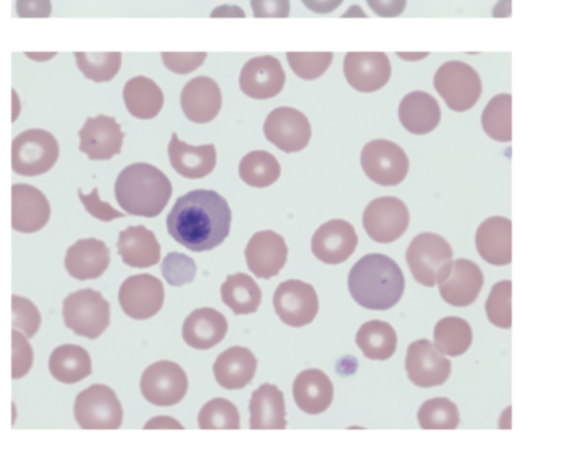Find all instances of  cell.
<instances>
[{
	"mask_svg": "<svg viewBox=\"0 0 565 452\" xmlns=\"http://www.w3.org/2000/svg\"><path fill=\"white\" fill-rule=\"evenodd\" d=\"M167 228L176 243L189 251H212L230 235L231 209L215 191L196 189L176 201Z\"/></svg>",
	"mask_w": 565,
	"mask_h": 452,
	"instance_id": "cell-1",
	"label": "cell"
},
{
	"mask_svg": "<svg viewBox=\"0 0 565 452\" xmlns=\"http://www.w3.org/2000/svg\"><path fill=\"white\" fill-rule=\"evenodd\" d=\"M352 299L369 310L393 309L401 301L406 280L393 259L383 254L362 257L348 278Z\"/></svg>",
	"mask_w": 565,
	"mask_h": 452,
	"instance_id": "cell-2",
	"label": "cell"
},
{
	"mask_svg": "<svg viewBox=\"0 0 565 452\" xmlns=\"http://www.w3.org/2000/svg\"><path fill=\"white\" fill-rule=\"evenodd\" d=\"M172 183L151 164H133L118 175L115 197L126 214L159 217L172 197Z\"/></svg>",
	"mask_w": 565,
	"mask_h": 452,
	"instance_id": "cell-3",
	"label": "cell"
},
{
	"mask_svg": "<svg viewBox=\"0 0 565 452\" xmlns=\"http://www.w3.org/2000/svg\"><path fill=\"white\" fill-rule=\"evenodd\" d=\"M451 244L436 233H420L412 239L407 249V265L412 277L420 285L433 288L448 277L452 265Z\"/></svg>",
	"mask_w": 565,
	"mask_h": 452,
	"instance_id": "cell-4",
	"label": "cell"
},
{
	"mask_svg": "<svg viewBox=\"0 0 565 452\" xmlns=\"http://www.w3.org/2000/svg\"><path fill=\"white\" fill-rule=\"evenodd\" d=\"M63 320L75 335L96 339L110 325V304L99 291L81 289L63 301Z\"/></svg>",
	"mask_w": 565,
	"mask_h": 452,
	"instance_id": "cell-5",
	"label": "cell"
},
{
	"mask_svg": "<svg viewBox=\"0 0 565 452\" xmlns=\"http://www.w3.org/2000/svg\"><path fill=\"white\" fill-rule=\"evenodd\" d=\"M59 155V143L54 134L46 130L25 131L13 139V172L21 176L44 175L57 164Z\"/></svg>",
	"mask_w": 565,
	"mask_h": 452,
	"instance_id": "cell-6",
	"label": "cell"
},
{
	"mask_svg": "<svg viewBox=\"0 0 565 452\" xmlns=\"http://www.w3.org/2000/svg\"><path fill=\"white\" fill-rule=\"evenodd\" d=\"M75 420L83 430H118L123 407L117 394L105 385H93L76 396Z\"/></svg>",
	"mask_w": 565,
	"mask_h": 452,
	"instance_id": "cell-7",
	"label": "cell"
},
{
	"mask_svg": "<svg viewBox=\"0 0 565 452\" xmlns=\"http://www.w3.org/2000/svg\"><path fill=\"white\" fill-rule=\"evenodd\" d=\"M435 89L449 109L467 112L482 96V80L467 63L452 60L441 65L435 75Z\"/></svg>",
	"mask_w": 565,
	"mask_h": 452,
	"instance_id": "cell-8",
	"label": "cell"
},
{
	"mask_svg": "<svg viewBox=\"0 0 565 452\" xmlns=\"http://www.w3.org/2000/svg\"><path fill=\"white\" fill-rule=\"evenodd\" d=\"M360 165L365 175L380 186H398L409 173V157L398 144L375 139L365 144L360 154Z\"/></svg>",
	"mask_w": 565,
	"mask_h": 452,
	"instance_id": "cell-9",
	"label": "cell"
},
{
	"mask_svg": "<svg viewBox=\"0 0 565 452\" xmlns=\"http://www.w3.org/2000/svg\"><path fill=\"white\" fill-rule=\"evenodd\" d=\"M364 228L375 243L398 241L411 223L406 204L398 197H378L365 207Z\"/></svg>",
	"mask_w": 565,
	"mask_h": 452,
	"instance_id": "cell-10",
	"label": "cell"
},
{
	"mask_svg": "<svg viewBox=\"0 0 565 452\" xmlns=\"http://www.w3.org/2000/svg\"><path fill=\"white\" fill-rule=\"evenodd\" d=\"M189 381L185 370L175 362H155L147 367L141 378V393L154 406H176L185 399Z\"/></svg>",
	"mask_w": 565,
	"mask_h": 452,
	"instance_id": "cell-11",
	"label": "cell"
},
{
	"mask_svg": "<svg viewBox=\"0 0 565 452\" xmlns=\"http://www.w3.org/2000/svg\"><path fill=\"white\" fill-rule=\"evenodd\" d=\"M273 307L281 322L289 327H306L314 322L319 314V296L314 286L301 280H288L281 283L273 296Z\"/></svg>",
	"mask_w": 565,
	"mask_h": 452,
	"instance_id": "cell-12",
	"label": "cell"
},
{
	"mask_svg": "<svg viewBox=\"0 0 565 452\" xmlns=\"http://www.w3.org/2000/svg\"><path fill=\"white\" fill-rule=\"evenodd\" d=\"M118 301L130 319L149 320L164 307V285L152 275H134L126 278L120 286Z\"/></svg>",
	"mask_w": 565,
	"mask_h": 452,
	"instance_id": "cell-13",
	"label": "cell"
},
{
	"mask_svg": "<svg viewBox=\"0 0 565 452\" xmlns=\"http://www.w3.org/2000/svg\"><path fill=\"white\" fill-rule=\"evenodd\" d=\"M265 138L286 154L304 151L312 138V128L304 113L293 107H280L268 113Z\"/></svg>",
	"mask_w": 565,
	"mask_h": 452,
	"instance_id": "cell-14",
	"label": "cell"
},
{
	"mask_svg": "<svg viewBox=\"0 0 565 452\" xmlns=\"http://www.w3.org/2000/svg\"><path fill=\"white\" fill-rule=\"evenodd\" d=\"M451 370L449 359H446L428 339L414 341L407 349V377L419 388L444 385L451 377Z\"/></svg>",
	"mask_w": 565,
	"mask_h": 452,
	"instance_id": "cell-15",
	"label": "cell"
},
{
	"mask_svg": "<svg viewBox=\"0 0 565 452\" xmlns=\"http://www.w3.org/2000/svg\"><path fill=\"white\" fill-rule=\"evenodd\" d=\"M285 83V70L281 67L280 60L272 55H262L249 60L239 76L241 91L257 101L277 97L285 88Z\"/></svg>",
	"mask_w": 565,
	"mask_h": 452,
	"instance_id": "cell-16",
	"label": "cell"
},
{
	"mask_svg": "<svg viewBox=\"0 0 565 452\" xmlns=\"http://www.w3.org/2000/svg\"><path fill=\"white\" fill-rule=\"evenodd\" d=\"M344 76L359 93H375L390 81V59L383 52H349L344 57Z\"/></svg>",
	"mask_w": 565,
	"mask_h": 452,
	"instance_id": "cell-17",
	"label": "cell"
},
{
	"mask_svg": "<svg viewBox=\"0 0 565 452\" xmlns=\"http://www.w3.org/2000/svg\"><path fill=\"white\" fill-rule=\"evenodd\" d=\"M247 267L257 278L270 280L277 277L288 260V246L283 236L275 231H259L246 246Z\"/></svg>",
	"mask_w": 565,
	"mask_h": 452,
	"instance_id": "cell-18",
	"label": "cell"
},
{
	"mask_svg": "<svg viewBox=\"0 0 565 452\" xmlns=\"http://www.w3.org/2000/svg\"><path fill=\"white\" fill-rule=\"evenodd\" d=\"M359 238L351 223L346 220H330L315 231L312 238L314 256L328 265L343 264L356 252Z\"/></svg>",
	"mask_w": 565,
	"mask_h": 452,
	"instance_id": "cell-19",
	"label": "cell"
},
{
	"mask_svg": "<svg viewBox=\"0 0 565 452\" xmlns=\"http://www.w3.org/2000/svg\"><path fill=\"white\" fill-rule=\"evenodd\" d=\"M122 126L113 117L88 118L80 130V151L91 160H110L122 152Z\"/></svg>",
	"mask_w": 565,
	"mask_h": 452,
	"instance_id": "cell-20",
	"label": "cell"
},
{
	"mask_svg": "<svg viewBox=\"0 0 565 452\" xmlns=\"http://www.w3.org/2000/svg\"><path fill=\"white\" fill-rule=\"evenodd\" d=\"M483 278L482 268L475 262L459 259L452 262L448 277L441 281L440 294L449 306L469 307L477 301L478 294L482 293Z\"/></svg>",
	"mask_w": 565,
	"mask_h": 452,
	"instance_id": "cell-21",
	"label": "cell"
},
{
	"mask_svg": "<svg viewBox=\"0 0 565 452\" xmlns=\"http://www.w3.org/2000/svg\"><path fill=\"white\" fill-rule=\"evenodd\" d=\"M51 218V204L38 188L30 185H13L12 226L18 233H36Z\"/></svg>",
	"mask_w": 565,
	"mask_h": 452,
	"instance_id": "cell-22",
	"label": "cell"
},
{
	"mask_svg": "<svg viewBox=\"0 0 565 452\" xmlns=\"http://www.w3.org/2000/svg\"><path fill=\"white\" fill-rule=\"evenodd\" d=\"M220 86L209 76H197L186 84L181 93V109L189 122L206 125L222 110Z\"/></svg>",
	"mask_w": 565,
	"mask_h": 452,
	"instance_id": "cell-23",
	"label": "cell"
},
{
	"mask_svg": "<svg viewBox=\"0 0 565 452\" xmlns=\"http://www.w3.org/2000/svg\"><path fill=\"white\" fill-rule=\"evenodd\" d=\"M110 265V249L101 239L88 238L68 247L65 268L75 280H96Z\"/></svg>",
	"mask_w": 565,
	"mask_h": 452,
	"instance_id": "cell-24",
	"label": "cell"
},
{
	"mask_svg": "<svg viewBox=\"0 0 565 452\" xmlns=\"http://www.w3.org/2000/svg\"><path fill=\"white\" fill-rule=\"evenodd\" d=\"M168 157L173 170L188 180H201L214 172L217 165V149L214 144L189 146L178 134L173 133L168 144Z\"/></svg>",
	"mask_w": 565,
	"mask_h": 452,
	"instance_id": "cell-25",
	"label": "cell"
},
{
	"mask_svg": "<svg viewBox=\"0 0 565 452\" xmlns=\"http://www.w3.org/2000/svg\"><path fill=\"white\" fill-rule=\"evenodd\" d=\"M477 251L483 260L496 267L512 262V222L509 218L491 217L478 226Z\"/></svg>",
	"mask_w": 565,
	"mask_h": 452,
	"instance_id": "cell-26",
	"label": "cell"
},
{
	"mask_svg": "<svg viewBox=\"0 0 565 452\" xmlns=\"http://www.w3.org/2000/svg\"><path fill=\"white\" fill-rule=\"evenodd\" d=\"M293 398L302 412L323 414L335 398V386L322 370H304L294 380Z\"/></svg>",
	"mask_w": 565,
	"mask_h": 452,
	"instance_id": "cell-27",
	"label": "cell"
},
{
	"mask_svg": "<svg viewBox=\"0 0 565 452\" xmlns=\"http://www.w3.org/2000/svg\"><path fill=\"white\" fill-rule=\"evenodd\" d=\"M228 333L225 315L218 310L204 307L194 310L183 323V339L189 348L207 351L222 343Z\"/></svg>",
	"mask_w": 565,
	"mask_h": 452,
	"instance_id": "cell-28",
	"label": "cell"
},
{
	"mask_svg": "<svg viewBox=\"0 0 565 452\" xmlns=\"http://www.w3.org/2000/svg\"><path fill=\"white\" fill-rule=\"evenodd\" d=\"M256 372V356L241 346L226 349L214 364L215 380L225 390H243L254 380Z\"/></svg>",
	"mask_w": 565,
	"mask_h": 452,
	"instance_id": "cell-29",
	"label": "cell"
},
{
	"mask_svg": "<svg viewBox=\"0 0 565 452\" xmlns=\"http://www.w3.org/2000/svg\"><path fill=\"white\" fill-rule=\"evenodd\" d=\"M118 254L123 264L134 268H149L160 262V244L146 226H130L120 233L117 243Z\"/></svg>",
	"mask_w": 565,
	"mask_h": 452,
	"instance_id": "cell-30",
	"label": "cell"
},
{
	"mask_svg": "<svg viewBox=\"0 0 565 452\" xmlns=\"http://www.w3.org/2000/svg\"><path fill=\"white\" fill-rule=\"evenodd\" d=\"M249 412L252 430H285L288 425L285 396L280 388L270 383H264L252 393Z\"/></svg>",
	"mask_w": 565,
	"mask_h": 452,
	"instance_id": "cell-31",
	"label": "cell"
},
{
	"mask_svg": "<svg viewBox=\"0 0 565 452\" xmlns=\"http://www.w3.org/2000/svg\"><path fill=\"white\" fill-rule=\"evenodd\" d=\"M401 125L412 134H428L441 122L440 104L435 97L423 91L407 94L399 105Z\"/></svg>",
	"mask_w": 565,
	"mask_h": 452,
	"instance_id": "cell-32",
	"label": "cell"
},
{
	"mask_svg": "<svg viewBox=\"0 0 565 452\" xmlns=\"http://www.w3.org/2000/svg\"><path fill=\"white\" fill-rule=\"evenodd\" d=\"M123 101L128 112L139 120H151L164 109L162 89L146 76H136L125 84Z\"/></svg>",
	"mask_w": 565,
	"mask_h": 452,
	"instance_id": "cell-33",
	"label": "cell"
},
{
	"mask_svg": "<svg viewBox=\"0 0 565 452\" xmlns=\"http://www.w3.org/2000/svg\"><path fill=\"white\" fill-rule=\"evenodd\" d=\"M52 377L65 385H75L93 373V360L89 352L76 344H63L52 352L49 359Z\"/></svg>",
	"mask_w": 565,
	"mask_h": 452,
	"instance_id": "cell-34",
	"label": "cell"
},
{
	"mask_svg": "<svg viewBox=\"0 0 565 452\" xmlns=\"http://www.w3.org/2000/svg\"><path fill=\"white\" fill-rule=\"evenodd\" d=\"M356 343L370 360H388L398 348V335L390 323L370 320L357 331Z\"/></svg>",
	"mask_w": 565,
	"mask_h": 452,
	"instance_id": "cell-35",
	"label": "cell"
},
{
	"mask_svg": "<svg viewBox=\"0 0 565 452\" xmlns=\"http://www.w3.org/2000/svg\"><path fill=\"white\" fill-rule=\"evenodd\" d=\"M222 299L236 315L256 314L262 302V289L246 273H236L223 283Z\"/></svg>",
	"mask_w": 565,
	"mask_h": 452,
	"instance_id": "cell-36",
	"label": "cell"
},
{
	"mask_svg": "<svg viewBox=\"0 0 565 452\" xmlns=\"http://www.w3.org/2000/svg\"><path fill=\"white\" fill-rule=\"evenodd\" d=\"M472 328L461 317H444L435 327V348L449 357H459L472 346Z\"/></svg>",
	"mask_w": 565,
	"mask_h": 452,
	"instance_id": "cell-37",
	"label": "cell"
},
{
	"mask_svg": "<svg viewBox=\"0 0 565 452\" xmlns=\"http://www.w3.org/2000/svg\"><path fill=\"white\" fill-rule=\"evenodd\" d=\"M281 175L280 162L267 151H252L239 164V176L252 188H268Z\"/></svg>",
	"mask_w": 565,
	"mask_h": 452,
	"instance_id": "cell-38",
	"label": "cell"
},
{
	"mask_svg": "<svg viewBox=\"0 0 565 452\" xmlns=\"http://www.w3.org/2000/svg\"><path fill=\"white\" fill-rule=\"evenodd\" d=\"M485 133L498 143H509L512 139V96L499 94L493 97L482 113Z\"/></svg>",
	"mask_w": 565,
	"mask_h": 452,
	"instance_id": "cell-39",
	"label": "cell"
},
{
	"mask_svg": "<svg viewBox=\"0 0 565 452\" xmlns=\"http://www.w3.org/2000/svg\"><path fill=\"white\" fill-rule=\"evenodd\" d=\"M75 59L81 73L96 83L112 81L122 67L120 52H75Z\"/></svg>",
	"mask_w": 565,
	"mask_h": 452,
	"instance_id": "cell-40",
	"label": "cell"
},
{
	"mask_svg": "<svg viewBox=\"0 0 565 452\" xmlns=\"http://www.w3.org/2000/svg\"><path fill=\"white\" fill-rule=\"evenodd\" d=\"M417 419L423 430H454L459 427L457 406L446 398H435L423 402Z\"/></svg>",
	"mask_w": 565,
	"mask_h": 452,
	"instance_id": "cell-41",
	"label": "cell"
},
{
	"mask_svg": "<svg viewBox=\"0 0 565 452\" xmlns=\"http://www.w3.org/2000/svg\"><path fill=\"white\" fill-rule=\"evenodd\" d=\"M197 423L201 430H238L241 419L238 407L233 402L217 398L202 407Z\"/></svg>",
	"mask_w": 565,
	"mask_h": 452,
	"instance_id": "cell-42",
	"label": "cell"
},
{
	"mask_svg": "<svg viewBox=\"0 0 565 452\" xmlns=\"http://www.w3.org/2000/svg\"><path fill=\"white\" fill-rule=\"evenodd\" d=\"M486 315L494 327H512V283L509 280L499 281L491 289L486 301Z\"/></svg>",
	"mask_w": 565,
	"mask_h": 452,
	"instance_id": "cell-43",
	"label": "cell"
},
{
	"mask_svg": "<svg viewBox=\"0 0 565 452\" xmlns=\"http://www.w3.org/2000/svg\"><path fill=\"white\" fill-rule=\"evenodd\" d=\"M289 67L299 78L306 81L317 80L330 68L335 59L333 52H288Z\"/></svg>",
	"mask_w": 565,
	"mask_h": 452,
	"instance_id": "cell-44",
	"label": "cell"
},
{
	"mask_svg": "<svg viewBox=\"0 0 565 452\" xmlns=\"http://www.w3.org/2000/svg\"><path fill=\"white\" fill-rule=\"evenodd\" d=\"M196 272V262L180 252H170L162 264V275L172 286L188 285L196 278Z\"/></svg>",
	"mask_w": 565,
	"mask_h": 452,
	"instance_id": "cell-45",
	"label": "cell"
},
{
	"mask_svg": "<svg viewBox=\"0 0 565 452\" xmlns=\"http://www.w3.org/2000/svg\"><path fill=\"white\" fill-rule=\"evenodd\" d=\"M13 330L20 331L26 338H33L41 328V314L30 299L12 296Z\"/></svg>",
	"mask_w": 565,
	"mask_h": 452,
	"instance_id": "cell-46",
	"label": "cell"
},
{
	"mask_svg": "<svg viewBox=\"0 0 565 452\" xmlns=\"http://www.w3.org/2000/svg\"><path fill=\"white\" fill-rule=\"evenodd\" d=\"M33 348L20 331L13 330L12 333V378L20 380L30 372L33 367Z\"/></svg>",
	"mask_w": 565,
	"mask_h": 452,
	"instance_id": "cell-47",
	"label": "cell"
},
{
	"mask_svg": "<svg viewBox=\"0 0 565 452\" xmlns=\"http://www.w3.org/2000/svg\"><path fill=\"white\" fill-rule=\"evenodd\" d=\"M207 52H162L165 67L176 75H188L206 62Z\"/></svg>",
	"mask_w": 565,
	"mask_h": 452,
	"instance_id": "cell-48",
	"label": "cell"
},
{
	"mask_svg": "<svg viewBox=\"0 0 565 452\" xmlns=\"http://www.w3.org/2000/svg\"><path fill=\"white\" fill-rule=\"evenodd\" d=\"M78 194H80V201L83 202L86 212H88L89 215H93L97 220H101V222H112V220L123 217V212L113 209L110 204L102 201L101 197H99V189L94 188L91 194H84L80 189Z\"/></svg>",
	"mask_w": 565,
	"mask_h": 452,
	"instance_id": "cell-49",
	"label": "cell"
},
{
	"mask_svg": "<svg viewBox=\"0 0 565 452\" xmlns=\"http://www.w3.org/2000/svg\"><path fill=\"white\" fill-rule=\"evenodd\" d=\"M252 12L256 18L289 17V0H251Z\"/></svg>",
	"mask_w": 565,
	"mask_h": 452,
	"instance_id": "cell-50",
	"label": "cell"
},
{
	"mask_svg": "<svg viewBox=\"0 0 565 452\" xmlns=\"http://www.w3.org/2000/svg\"><path fill=\"white\" fill-rule=\"evenodd\" d=\"M51 0H17V15L21 18L51 17Z\"/></svg>",
	"mask_w": 565,
	"mask_h": 452,
	"instance_id": "cell-51",
	"label": "cell"
},
{
	"mask_svg": "<svg viewBox=\"0 0 565 452\" xmlns=\"http://www.w3.org/2000/svg\"><path fill=\"white\" fill-rule=\"evenodd\" d=\"M370 9L377 13L378 17H399L406 10L407 0H367Z\"/></svg>",
	"mask_w": 565,
	"mask_h": 452,
	"instance_id": "cell-52",
	"label": "cell"
},
{
	"mask_svg": "<svg viewBox=\"0 0 565 452\" xmlns=\"http://www.w3.org/2000/svg\"><path fill=\"white\" fill-rule=\"evenodd\" d=\"M302 4L306 5L310 12L325 15L335 12L339 5L343 4V0H302Z\"/></svg>",
	"mask_w": 565,
	"mask_h": 452,
	"instance_id": "cell-53",
	"label": "cell"
},
{
	"mask_svg": "<svg viewBox=\"0 0 565 452\" xmlns=\"http://www.w3.org/2000/svg\"><path fill=\"white\" fill-rule=\"evenodd\" d=\"M146 430H155V428H173V430H183V425L180 422H176L172 417H155V419L149 420L146 423Z\"/></svg>",
	"mask_w": 565,
	"mask_h": 452,
	"instance_id": "cell-54",
	"label": "cell"
},
{
	"mask_svg": "<svg viewBox=\"0 0 565 452\" xmlns=\"http://www.w3.org/2000/svg\"><path fill=\"white\" fill-rule=\"evenodd\" d=\"M212 18L218 17H238L244 18L246 17V13H244L243 9H239L236 5H222V7H217V9L212 12L210 15Z\"/></svg>",
	"mask_w": 565,
	"mask_h": 452,
	"instance_id": "cell-55",
	"label": "cell"
},
{
	"mask_svg": "<svg viewBox=\"0 0 565 452\" xmlns=\"http://www.w3.org/2000/svg\"><path fill=\"white\" fill-rule=\"evenodd\" d=\"M428 52H422V54H406V52H398L399 59L404 60H422L428 57Z\"/></svg>",
	"mask_w": 565,
	"mask_h": 452,
	"instance_id": "cell-56",
	"label": "cell"
},
{
	"mask_svg": "<svg viewBox=\"0 0 565 452\" xmlns=\"http://www.w3.org/2000/svg\"><path fill=\"white\" fill-rule=\"evenodd\" d=\"M26 57H30L33 60H49L55 57V52H51V54H31V52H26Z\"/></svg>",
	"mask_w": 565,
	"mask_h": 452,
	"instance_id": "cell-57",
	"label": "cell"
}]
</instances>
